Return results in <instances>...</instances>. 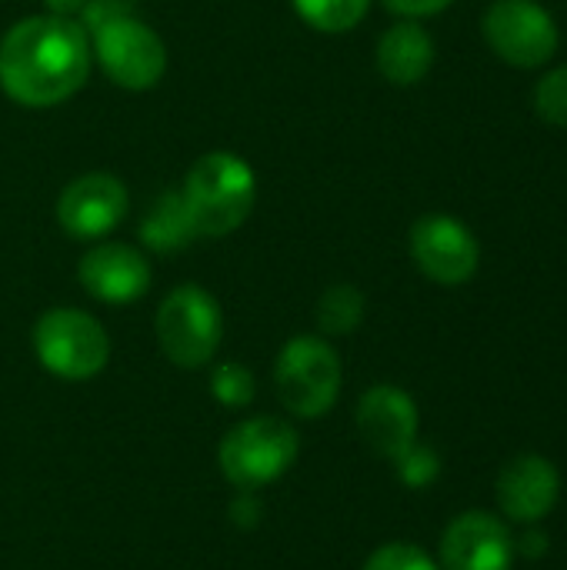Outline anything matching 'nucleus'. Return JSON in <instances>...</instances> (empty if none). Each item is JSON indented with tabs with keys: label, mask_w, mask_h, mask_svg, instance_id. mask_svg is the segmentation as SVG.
<instances>
[{
	"label": "nucleus",
	"mask_w": 567,
	"mask_h": 570,
	"mask_svg": "<svg viewBox=\"0 0 567 570\" xmlns=\"http://www.w3.org/2000/svg\"><path fill=\"white\" fill-rule=\"evenodd\" d=\"M211 394L214 401H221L224 407H244L254 401L257 394V384H254V374L237 364V361H224L211 371Z\"/></svg>",
	"instance_id": "19"
},
{
	"label": "nucleus",
	"mask_w": 567,
	"mask_h": 570,
	"mask_svg": "<svg viewBox=\"0 0 567 570\" xmlns=\"http://www.w3.org/2000/svg\"><path fill=\"white\" fill-rule=\"evenodd\" d=\"M120 17H134V7L130 0H87L84 10H80V27L87 33L100 30L104 23H114Z\"/></svg>",
	"instance_id": "23"
},
{
	"label": "nucleus",
	"mask_w": 567,
	"mask_h": 570,
	"mask_svg": "<svg viewBox=\"0 0 567 570\" xmlns=\"http://www.w3.org/2000/svg\"><path fill=\"white\" fill-rule=\"evenodd\" d=\"M545 548H548V538H545L535 524H528V528H525V538L515 541V551H521V554L531 558V561H538V558L545 554Z\"/></svg>",
	"instance_id": "26"
},
{
	"label": "nucleus",
	"mask_w": 567,
	"mask_h": 570,
	"mask_svg": "<svg viewBox=\"0 0 567 570\" xmlns=\"http://www.w3.org/2000/svg\"><path fill=\"white\" fill-rule=\"evenodd\" d=\"M297 451L301 438L287 421L247 417L224 434L217 464L237 491H261L287 474V468L297 461Z\"/></svg>",
	"instance_id": "4"
},
{
	"label": "nucleus",
	"mask_w": 567,
	"mask_h": 570,
	"mask_svg": "<svg viewBox=\"0 0 567 570\" xmlns=\"http://www.w3.org/2000/svg\"><path fill=\"white\" fill-rule=\"evenodd\" d=\"M535 110L545 124L567 130V63L551 67L535 87Z\"/></svg>",
	"instance_id": "20"
},
{
	"label": "nucleus",
	"mask_w": 567,
	"mask_h": 570,
	"mask_svg": "<svg viewBox=\"0 0 567 570\" xmlns=\"http://www.w3.org/2000/svg\"><path fill=\"white\" fill-rule=\"evenodd\" d=\"M90 50L104 73L124 90H150L167 70L164 40L137 17H120L90 33Z\"/></svg>",
	"instance_id": "8"
},
{
	"label": "nucleus",
	"mask_w": 567,
	"mask_h": 570,
	"mask_svg": "<svg viewBox=\"0 0 567 570\" xmlns=\"http://www.w3.org/2000/svg\"><path fill=\"white\" fill-rule=\"evenodd\" d=\"M354 421L361 441L388 461L401 458L418 441V404L394 384H374L364 391Z\"/></svg>",
	"instance_id": "14"
},
{
	"label": "nucleus",
	"mask_w": 567,
	"mask_h": 570,
	"mask_svg": "<svg viewBox=\"0 0 567 570\" xmlns=\"http://www.w3.org/2000/svg\"><path fill=\"white\" fill-rule=\"evenodd\" d=\"M130 197L114 174H80L57 197V224L74 240H100L127 217Z\"/></svg>",
	"instance_id": "10"
},
{
	"label": "nucleus",
	"mask_w": 567,
	"mask_h": 570,
	"mask_svg": "<svg viewBox=\"0 0 567 570\" xmlns=\"http://www.w3.org/2000/svg\"><path fill=\"white\" fill-rule=\"evenodd\" d=\"M80 287L100 304H134L150 287V264L134 244L104 240L94 244L77 264Z\"/></svg>",
	"instance_id": "12"
},
{
	"label": "nucleus",
	"mask_w": 567,
	"mask_h": 570,
	"mask_svg": "<svg viewBox=\"0 0 567 570\" xmlns=\"http://www.w3.org/2000/svg\"><path fill=\"white\" fill-rule=\"evenodd\" d=\"M515 538L498 514L465 511L458 514L444 534L438 551L441 570H511L515 568Z\"/></svg>",
	"instance_id": "11"
},
{
	"label": "nucleus",
	"mask_w": 567,
	"mask_h": 570,
	"mask_svg": "<svg viewBox=\"0 0 567 570\" xmlns=\"http://www.w3.org/2000/svg\"><path fill=\"white\" fill-rule=\"evenodd\" d=\"M291 3L297 17L321 33H348L371 10V0H291Z\"/></svg>",
	"instance_id": "18"
},
{
	"label": "nucleus",
	"mask_w": 567,
	"mask_h": 570,
	"mask_svg": "<svg viewBox=\"0 0 567 570\" xmlns=\"http://www.w3.org/2000/svg\"><path fill=\"white\" fill-rule=\"evenodd\" d=\"M33 351L43 371L60 381H90L110 361L104 324L77 307H53L33 324Z\"/></svg>",
	"instance_id": "6"
},
{
	"label": "nucleus",
	"mask_w": 567,
	"mask_h": 570,
	"mask_svg": "<svg viewBox=\"0 0 567 570\" xmlns=\"http://www.w3.org/2000/svg\"><path fill=\"white\" fill-rule=\"evenodd\" d=\"M495 494H498L501 514L528 528V524L545 521L555 511L561 498V474L541 454H518L501 468L495 481Z\"/></svg>",
	"instance_id": "13"
},
{
	"label": "nucleus",
	"mask_w": 567,
	"mask_h": 570,
	"mask_svg": "<svg viewBox=\"0 0 567 570\" xmlns=\"http://www.w3.org/2000/svg\"><path fill=\"white\" fill-rule=\"evenodd\" d=\"M364 307H368L364 294L354 284H334L317 301V311H314L317 331L328 337H348L361 327Z\"/></svg>",
	"instance_id": "17"
},
{
	"label": "nucleus",
	"mask_w": 567,
	"mask_h": 570,
	"mask_svg": "<svg viewBox=\"0 0 567 570\" xmlns=\"http://www.w3.org/2000/svg\"><path fill=\"white\" fill-rule=\"evenodd\" d=\"M254 197V167L231 150H211L197 157L180 184V200L197 237L234 234L251 217Z\"/></svg>",
	"instance_id": "2"
},
{
	"label": "nucleus",
	"mask_w": 567,
	"mask_h": 570,
	"mask_svg": "<svg viewBox=\"0 0 567 570\" xmlns=\"http://www.w3.org/2000/svg\"><path fill=\"white\" fill-rule=\"evenodd\" d=\"M381 3L404 20H421V17H434V13L448 10L454 0H381Z\"/></svg>",
	"instance_id": "24"
},
{
	"label": "nucleus",
	"mask_w": 567,
	"mask_h": 570,
	"mask_svg": "<svg viewBox=\"0 0 567 570\" xmlns=\"http://www.w3.org/2000/svg\"><path fill=\"white\" fill-rule=\"evenodd\" d=\"M488 47L511 67H545L558 50V23L538 0H491L481 17Z\"/></svg>",
	"instance_id": "7"
},
{
	"label": "nucleus",
	"mask_w": 567,
	"mask_h": 570,
	"mask_svg": "<svg viewBox=\"0 0 567 570\" xmlns=\"http://www.w3.org/2000/svg\"><path fill=\"white\" fill-rule=\"evenodd\" d=\"M90 33L70 17H23L0 37V90L20 107H57L90 77Z\"/></svg>",
	"instance_id": "1"
},
{
	"label": "nucleus",
	"mask_w": 567,
	"mask_h": 570,
	"mask_svg": "<svg viewBox=\"0 0 567 570\" xmlns=\"http://www.w3.org/2000/svg\"><path fill=\"white\" fill-rule=\"evenodd\" d=\"M197 234H194L190 217L184 210L180 190H164L140 220V240H144V247H150L157 254H177Z\"/></svg>",
	"instance_id": "16"
},
{
	"label": "nucleus",
	"mask_w": 567,
	"mask_h": 570,
	"mask_svg": "<svg viewBox=\"0 0 567 570\" xmlns=\"http://www.w3.org/2000/svg\"><path fill=\"white\" fill-rule=\"evenodd\" d=\"M341 357L317 334L291 337L274 364V387L287 414L317 421L324 417L341 394Z\"/></svg>",
	"instance_id": "3"
},
{
	"label": "nucleus",
	"mask_w": 567,
	"mask_h": 570,
	"mask_svg": "<svg viewBox=\"0 0 567 570\" xmlns=\"http://www.w3.org/2000/svg\"><path fill=\"white\" fill-rule=\"evenodd\" d=\"M364 570H441L438 561L431 554H424L418 544H408V541H394V544H384L378 548Z\"/></svg>",
	"instance_id": "21"
},
{
	"label": "nucleus",
	"mask_w": 567,
	"mask_h": 570,
	"mask_svg": "<svg viewBox=\"0 0 567 570\" xmlns=\"http://www.w3.org/2000/svg\"><path fill=\"white\" fill-rule=\"evenodd\" d=\"M394 464H398L401 484H408V488H428V484H434L438 474H441L438 454H434L431 448L418 444V441H414L401 458H394Z\"/></svg>",
	"instance_id": "22"
},
{
	"label": "nucleus",
	"mask_w": 567,
	"mask_h": 570,
	"mask_svg": "<svg viewBox=\"0 0 567 570\" xmlns=\"http://www.w3.org/2000/svg\"><path fill=\"white\" fill-rule=\"evenodd\" d=\"M411 261L418 271L441 284V287H461L478 274L481 247L468 224H461L451 214H428L411 227Z\"/></svg>",
	"instance_id": "9"
},
{
	"label": "nucleus",
	"mask_w": 567,
	"mask_h": 570,
	"mask_svg": "<svg viewBox=\"0 0 567 570\" xmlns=\"http://www.w3.org/2000/svg\"><path fill=\"white\" fill-rule=\"evenodd\" d=\"M231 521L237 528H254L261 521V504L254 501V491H241V498L231 508Z\"/></svg>",
	"instance_id": "25"
},
{
	"label": "nucleus",
	"mask_w": 567,
	"mask_h": 570,
	"mask_svg": "<svg viewBox=\"0 0 567 570\" xmlns=\"http://www.w3.org/2000/svg\"><path fill=\"white\" fill-rule=\"evenodd\" d=\"M374 63L381 77L394 87H414L428 77L434 63V40L418 20H398L378 40Z\"/></svg>",
	"instance_id": "15"
},
{
	"label": "nucleus",
	"mask_w": 567,
	"mask_h": 570,
	"mask_svg": "<svg viewBox=\"0 0 567 570\" xmlns=\"http://www.w3.org/2000/svg\"><path fill=\"white\" fill-rule=\"evenodd\" d=\"M84 3H87V0H43L47 13H53V17H70V20H77V13L84 10Z\"/></svg>",
	"instance_id": "27"
},
{
	"label": "nucleus",
	"mask_w": 567,
	"mask_h": 570,
	"mask_svg": "<svg viewBox=\"0 0 567 570\" xmlns=\"http://www.w3.org/2000/svg\"><path fill=\"white\" fill-rule=\"evenodd\" d=\"M154 334H157L164 357L174 367H184V371L207 367L224 334L221 304L214 301L211 291L197 284H180L160 301L157 317H154Z\"/></svg>",
	"instance_id": "5"
}]
</instances>
